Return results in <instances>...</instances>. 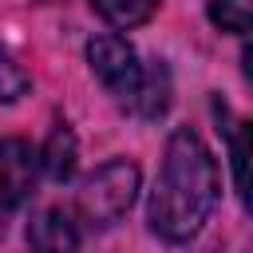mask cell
<instances>
[{
	"label": "cell",
	"mask_w": 253,
	"mask_h": 253,
	"mask_svg": "<svg viewBox=\"0 0 253 253\" xmlns=\"http://www.w3.org/2000/svg\"><path fill=\"white\" fill-rule=\"evenodd\" d=\"M213 202H217V162L190 126H178L166 138L162 170L150 190L146 210L150 229L162 241H190L206 225Z\"/></svg>",
	"instance_id": "1"
},
{
	"label": "cell",
	"mask_w": 253,
	"mask_h": 253,
	"mask_svg": "<svg viewBox=\"0 0 253 253\" xmlns=\"http://www.w3.org/2000/svg\"><path fill=\"white\" fill-rule=\"evenodd\" d=\"M138 198V166L126 162V158H111L103 162L79 190V202H75V213L95 225V229H107L115 225Z\"/></svg>",
	"instance_id": "2"
},
{
	"label": "cell",
	"mask_w": 253,
	"mask_h": 253,
	"mask_svg": "<svg viewBox=\"0 0 253 253\" xmlns=\"http://www.w3.org/2000/svg\"><path fill=\"white\" fill-rule=\"evenodd\" d=\"M87 63L95 71V79L123 103L130 107L138 83H142V63H138V51L123 40V36H95L87 43Z\"/></svg>",
	"instance_id": "3"
},
{
	"label": "cell",
	"mask_w": 253,
	"mask_h": 253,
	"mask_svg": "<svg viewBox=\"0 0 253 253\" xmlns=\"http://www.w3.org/2000/svg\"><path fill=\"white\" fill-rule=\"evenodd\" d=\"M40 154L24 138H0V210H16L32 198Z\"/></svg>",
	"instance_id": "4"
},
{
	"label": "cell",
	"mask_w": 253,
	"mask_h": 253,
	"mask_svg": "<svg viewBox=\"0 0 253 253\" xmlns=\"http://www.w3.org/2000/svg\"><path fill=\"white\" fill-rule=\"evenodd\" d=\"M28 245L32 253H75L79 245V225L67 210L51 206V210H40L28 225Z\"/></svg>",
	"instance_id": "5"
},
{
	"label": "cell",
	"mask_w": 253,
	"mask_h": 253,
	"mask_svg": "<svg viewBox=\"0 0 253 253\" xmlns=\"http://www.w3.org/2000/svg\"><path fill=\"white\" fill-rule=\"evenodd\" d=\"M75 134H71V126L67 123H55L51 126V134H47V142H43V150H40V166H43V174L51 178V182H67L71 174H75Z\"/></svg>",
	"instance_id": "6"
},
{
	"label": "cell",
	"mask_w": 253,
	"mask_h": 253,
	"mask_svg": "<svg viewBox=\"0 0 253 253\" xmlns=\"http://www.w3.org/2000/svg\"><path fill=\"white\" fill-rule=\"evenodd\" d=\"M166 107H170V71L162 63H150V67H142V83L130 99V111L142 119H158Z\"/></svg>",
	"instance_id": "7"
},
{
	"label": "cell",
	"mask_w": 253,
	"mask_h": 253,
	"mask_svg": "<svg viewBox=\"0 0 253 253\" xmlns=\"http://www.w3.org/2000/svg\"><path fill=\"white\" fill-rule=\"evenodd\" d=\"M91 8L111 28H138L158 12V0H91Z\"/></svg>",
	"instance_id": "8"
},
{
	"label": "cell",
	"mask_w": 253,
	"mask_h": 253,
	"mask_svg": "<svg viewBox=\"0 0 253 253\" xmlns=\"http://www.w3.org/2000/svg\"><path fill=\"white\" fill-rule=\"evenodd\" d=\"M210 20L221 32L245 36L253 28V0H210Z\"/></svg>",
	"instance_id": "9"
},
{
	"label": "cell",
	"mask_w": 253,
	"mask_h": 253,
	"mask_svg": "<svg viewBox=\"0 0 253 253\" xmlns=\"http://www.w3.org/2000/svg\"><path fill=\"white\" fill-rule=\"evenodd\" d=\"M28 87H32L28 71L0 47V103H16L20 95H28Z\"/></svg>",
	"instance_id": "10"
},
{
	"label": "cell",
	"mask_w": 253,
	"mask_h": 253,
	"mask_svg": "<svg viewBox=\"0 0 253 253\" xmlns=\"http://www.w3.org/2000/svg\"><path fill=\"white\" fill-rule=\"evenodd\" d=\"M245 142H249V123H237V134L229 142V154H233V182H237V194L241 202H249V182H245Z\"/></svg>",
	"instance_id": "11"
}]
</instances>
